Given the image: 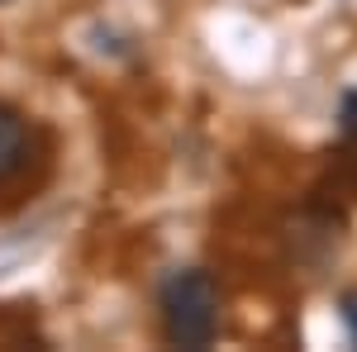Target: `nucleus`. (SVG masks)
<instances>
[{"instance_id": "nucleus-1", "label": "nucleus", "mask_w": 357, "mask_h": 352, "mask_svg": "<svg viewBox=\"0 0 357 352\" xmlns=\"http://www.w3.org/2000/svg\"><path fill=\"white\" fill-rule=\"evenodd\" d=\"M162 328L172 348L200 352L215 343L220 328V286L210 271H176L162 286Z\"/></svg>"}, {"instance_id": "nucleus-2", "label": "nucleus", "mask_w": 357, "mask_h": 352, "mask_svg": "<svg viewBox=\"0 0 357 352\" xmlns=\"http://www.w3.org/2000/svg\"><path fill=\"white\" fill-rule=\"evenodd\" d=\"M29 158V134H24V119L15 109L0 105V181H10Z\"/></svg>"}, {"instance_id": "nucleus-3", "label": "nucleus", "mask_w": 357, "mask_h": 352, "mask_svg": "<svg viewBox=\"0 0 357 352\" xmlns=\"http://www.w3.org/2000/svg\"><path fill=\"white\" fill-rule=\"evenodd\" d=\"M343 324H348V333L357 343V296H343Z\"/></svg>"}, {"instance_id": "nucleus-4", "label": "nucleus", "mask_w": 357, "mask_h": 352, "mask_svg": "<svg viewBox=\"0 0 357 352\" xmlns=\"http://www.w3.org/2000/svg\"><path fill=\"white\" fill-rule=\"evenodd\" d=\"M343 105H348V114H343V129H348V134H357V91L343 100Z\"/></svg>"}]
</instances>
